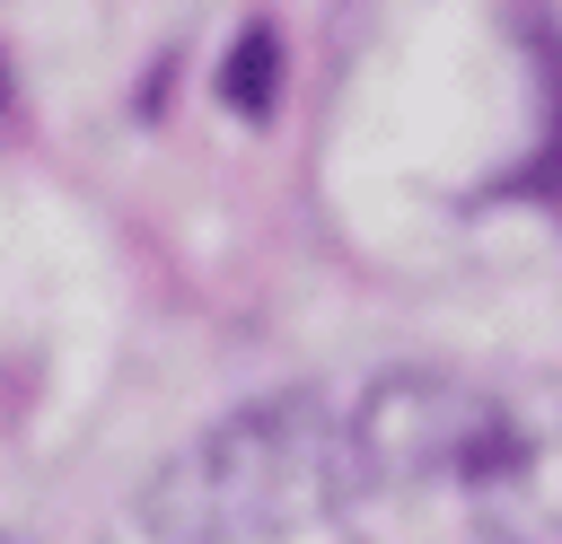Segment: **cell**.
I'll use <instances>...</instances> for the list:
<instances>
[{
    "mask_svg": "<svg viewBox=\"0 0 562 544\" xmlns=\"http://www.w3.org/2000/svg\"><path fill=\"white\" fill-rule=\"evenodd\" d=\"M149 544H299L342 518V395L281 386L193 430L132 500Z\"/></svg>",
    "mask_w": 562,
    "mask_h": 544,
    "instance_id": "2",
    "label": "cell"
},
{
    "mask_svg": "<svg viewBox=\"0 0 562 544\" xmlns=\"http://www.w3.org/2000/svg\"><path fill=\"white\" fill-rule=\"evenodd\" d=\"M0 544H35V535H0Z\"/></svg>",
    "mask_w": 562,
    "mask_h": 544,
    "instance_id": "3",
    "label": "cell"
},
{
    "mask_svg": "<svg viewBox=\"0 0 562 544\" xmlns=\"http://www.w3.org/2000/svg\"><path fill=\"white\" fill-rule=\"evenodd\" d=\"M395 544H562V386L378 369L342 386V518Z\"/></svg>",
    "mask_w": 562,
    "mask_h": 544,
    "instance_id": "1",
    "label": "cell"
}]
</instances>
